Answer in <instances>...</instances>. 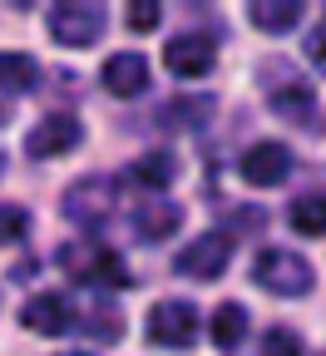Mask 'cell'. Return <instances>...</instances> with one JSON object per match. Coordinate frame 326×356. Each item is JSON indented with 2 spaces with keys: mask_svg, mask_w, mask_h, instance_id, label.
I'll return each mask as SVG.
<instances>
[{
  "mask_svg": "<svg viewBox=\"0 0 326 356\" xmlns=\"http://www.w3.org/2000/svg\"><path fill=\"white\" fill-rule=\"evenodd\" d=\"M252 282L272 297H307L316 287V273H311V262L292 248H262L252 257Z\"/></svg>",
  "mask_w": 326,
  "mask_h": 356,
  "instance_id": "obj_1",
  "label": "cell"
},
{
  "mask_svg": "<svg viewBox=\"0 0 326 356\" xmlns=\"http://www.w3.org/2000/svg\"><path fill=\"white\" fill-rule=\"evenodd\" d=\"M114 208H119V184L109 173L74 178V184L65 188V198H60V213L74 222V228H104V222L114 218Z\"/></svg>",
  "mask_w": 326,
  "mask_h": 356,
  "instance_id": "obj_2",
  "label": "cell"
},
{
  "mask_svg": "<svg viewBox=\"0 0 326 356\" xmlns=\"http://www.w3.org/2000/svg\"><path fill=\"white\" fill-rule=\"evenodd\" d=\"M55 257H60V273H65L70 282H79V287H89V282H114V287H124V282H129L119 252H109V248H99V243L74 238V243H65Z\"/></svg>",
  "mask_w": 326,
  "mask_h": 356,
  "instance_id": "obj_3",
  "label": "cell"
},
{
  "mask_svg": "<svg viewBox=\"0 0 326 356\" xmlns=\"http://www.w3.org/2000/svg\"><path fill=\"white\" fill-rule=\"evenodd\" d=\"M149 341L168 351H188L198 341V307L188 297H168L149 307Z\"/></svg>",
  "mask_w": 326,
  "mask_h": 356,
  "instance_id": "obj_4",
  "label": "cell"
},
{
  "mask_svg": "<svg viewBox=\"0 0 326 356\" xmlns=\"http://www.w3.org/2000/svg\"><path fill=\"white\" fill-rule=\"evenodd\" d=\"M227 257H232V238L213 228V233L193 238L188 248L173 257V273L188 277V282H218V277L227 273Z\"/></svg>",
  "mask_w": 326,
  "mask_h": 356,
  "instance_id": "obj_5",
  "label": "cell"
},
{
  "mask_svg": "<svg viewBox=\"0 0 326 356\" xmlns=\"http://www.w3.org/2000/svg\"><path fill=\"white\" fill-rule=\"evenodd\" d=\"M104 35V6H84V0H70V6L50 10V40L65 44V50H89Z\"/></svg>",
  "mask_w": 326,
  "mask_h": 356,
  "instance_id": "obj_6",
  "label": "cell"
},
{
  "mask_svg": "<svg viewBox=\"0 0 326 356\" xmlns=\"http://www.w3.org/2000/svg\"><path fill=\"white\" fill-rule=\"evenodd\" d=\"M84 139V124L70 114V109H55V114H44L35 129H30V139H25V154L30 159H65L74 154Z\"/></svg>",
  "mask_w": 326,
  "mask_h": 356,
  "instance_id": "obj_7",
  "label": "cell"
},
{
  "mask_svg": "<svg viewBox=\"0 0 326 356\" xmlns=\"http://www.w3.org/2000/svg\"><path fill=\"white\" fill-rule=\"evenodd\" d=\"M292 149L282 139H257L243 159H238V173L247 178L252 188H277V184H287L292 178Z\"/></svg>",
  "mask_w": 326,
  "mask_h": 356,
  "instance_id": "obj_8",
  "label": "cell"
},
{
  "mask_svg": "<svg viewBox=\"0 0 326 356\" xmlns=\"http://www.w3.org/2000/svg\"><path fill=\"white\" fill-rule=\"evenodd\" d=\"M168 70L178 79H203L213 65H218V40L203 35V30H188V35H173L168 40V50H163Z\"/></svg>",
  "mask_w": 326,
  "mask_h": 356,
  "instance_id": "obj_9",
  "label": "cell"
},
{
  "mask_svg": "<svg viewBox=\"0 0 326 356\" xmlns=\"http://www.w3.org/2000/svg\"><path fill=\"white\" fill-rule=\"evenodd\" d=\"M74 322V312L60 292H35L25 307H20V327L35 332V337H65Z\"/></svg>",
  "mask_w": 326,
  "mask_h": 356,
  "instance_id": "obj_10",
  "label": "cell"
},
{
  "mask_svg": "<svg viewBox=\"0 0 326 356\" xmlns=\"http://www.w3.org/2000/svg\"><path fill=\"white\" fill-rule=\"evenodd\" d=\"M99 79H104V89L114 99H133V95H144V89H149V60L133 55V50H119V55L104 60Z\"/></svg>",
  "mask_w": 326,
  "mask_h": 356,
  "instance_id": "obj_11",
  "label": "cell"
},
{
  "mask_svg": "<svg viewBox=\"0 0 326 356\" xmlns=\"http://www.w3.org/2000/svg\"><path fill=\"white\" fill-rule=\"evenodd\" d=\"M79 327H84V337H95L104 346L124 341V307H119V297L114 292H99L95 302H89V312L79 317Z\"/></svg>",
  "mask_w": 326,
  "mask_h": 356,
  "instance_id": "obj_12",
  "label": "cell"
},
{
  "mask_svg": "<svg viewBox=\"0 0 326 356\" xmlns=\"http://www.w3.org/2000/svg\"><path fill=\"white\" fill-rule=\"evenodd\" d=\"M124 178L133 188H144V193H163L173 178H178V159L168 154V149H154V154H144V159H133L129 168H124Z\"/></svg>",
  "mask_w": 326,
  "mask_h": 356,
  "instance_id": "obj_13",
  "label": "cell"
},
{
  "mask_svg": "<svg viewBox=\"0 0 326 356\" xmlns=\"http://www.w3.org/2000/svg\"><path fill=\"white\" fill-rule=\"evenodd\" d=\"M247 20L262 30V35H292L302 25V0H252L247 6Z\"/></svg>",
  "mask_w": 326,
  "mask_h": 356,
  "instance_id": "obj_14",
  "label": "cell"
},
{
  "mask_svg": "<svg viewBox=\"0 0 326 356\" xmlns=\"http://www.w3.org/2000/svg\"><path fill=\"white\" fill-rule=\"evenodd\" d=\"M243 341H247V307L243 302H222L213 312V346L222 356H238Z\"/></svg>",
  "mask_w": 326,
  "mask_h": 356,
  "instance_id": "obj_15",
  "label": "cell"
},
{
  "mask_svg": "<svg viewBox=\"0 0 326 356\" xmlns=\"http://www.w3.org/2000/svg\"><path fill=\"white\" fill-rule=\"evenodd\" d=\"M311 109H316V95H311V84H307V79H287V84H277V89H272V114H277V119L307 124Z\"/></svg>",
  "mask_w": 326,
  "mask_h": 356,
  "instance_id": "obj_16",
  "label": "cell"
},
{
  "mask_svg": "<svg viewBox=\"0 0 326 356\" xmlns=\"http://www.w3.org/2000/svg\"><path fill=\"white\" fill-rule=\"evenodd\" d=\"M40 84V60L25 50H0V95H30Z\"/></svg>",
  "mask_w": 326,
  "mask_h": 356,
  "instance_id": "obj_17",
  "label": "cell"
},
{
  "mask_svg": "<svg viewBox=\"0 0 326 356\" xmlns=\"http://www.w3.org/2000/svg\"><path fill=\"white\" fill-rule=\"evenodd\" d=\"M178 222H183V208L178 203H149V208L133 213V233L144 238V243H163V238L178 233Z\"/></svg>",
  "mask_w": 326,
  "mask_h": 356,
  "instance_id": "obj_18",
  "label": "cell"
},
{
  "mask_svg": "<svg viewBox=\"0 0 326 356\" xmlns=\"http://www.w3.org/2000/svg\"><path fill=\"white\" fill-rule=\"evenodd\" d=\"M287 222L302 238H326V193H302L287 203Z\"/></svg>",
  "mask_w": 326,
  "mask_h": 356,
  "instance_id": "obj_19",
  "label": "cell"
},
{
  "mask_svg": "<svg viewBox=\"0 0 326 356\" xmlns=\"http://www.w3.org/2000/svg\"><path fill=\"white\" fill-rule=\"evenodd\" d=\"M213 114V95H188V99H178L163 109V124H178V129H193Z\"/></svg>",
  "mask_w": 326,
  "mask_h": 356,
  "instance_id": "obj_20",
  "label": "cell"
},
{
  "mask_svg": "<svg viewBox=\"0 0 326 356\" xmlns=\"http://www.w3.org/2000/svg\"><path fill=\"white\" fill-rule=\"evenodd\" d=\"M302 351H307V341L292 327H267L257 341V356H302Z\"/></svg>",
  "mask_w": 326,
  "mask_h": 356,
  "instance_id": "obj_21",
  "label": "cell"
},
{
  "mask_svg": "<svg viewBox=\"0 0 326 356\" xmlns=\"http://www.w3.org/2000/svg\"><path fill=\"white\" fill-rule=\"evenodd\" d=\"M30 233V213L20 203H0V248H10Z\"/></svg>",
  "mask_w": 326,
  "mask_h": 356,
  "instance_id": "obj_22",
  "label": "cell"
},
{
  "mask_svg": "<svg viewBox=\"0 0 326 356\" xmlns=\"http://www.w3.org/2000/svg\"><path fill=\"white\" fill-rule=\"evenodd\" d=\"M158 20H163V6H158V0H133V6H129V30H133V35L158 30Z\"/></svg>",
  "mask_w": 326,
  "mask_h": 356,
  "instance_id": "obj_23",
  "label": "cell"
},
{
  "mask_svg": "<svg viewBox=\"0 0 326 356\" xmlns=\"http://www.w3.org/2000/svg\"><path fill=\"white\" fill-rule=\"evenodd\" d=\"M262 222H267V213L262 208H232V222H227V238H238V233H262Z\"/></svg>",
  "mask_w": 326,
  "mask_h": 356,
  "instance_id": "obj_24",
  "label": "cell"
},
{
  "mask_svg": "<svg viewBox=\"0 0 326 356\" xmlns=\"http://www.w3.org/2000/svg\"><path fill=\"white\" fill-rule=\"evenodd\" d=\"M307 60H311L316 74H326V20H316L311 35H307Z\"/></svg>",
  "mask_w": 326,
  "mask_h": 356,
  "instance_id": "obj_25",
  "label": "cell"
},
{
  "mask_svg": "<svg viewBox=\"0 0 326 356\" xmlns=\"http://www.w3.org/2000/svg\"><path fill=\"white\" fill-rule=\"evenodd\" d=\"M10 124V104H0V129H6Z\"/></svg>",
  "mask_w": 326,
  "mask_h": 356,
  "instance_id": "obj_26",
  "label": "cell"
},
{
  "mask_svg": "<svg viewBox=\"0 0 326 356\" xmlns=\"http://www.w3.org/2000/svg\"><path fill=\"white\" fill-rule=\"evenodd\" d=\"M0 173H6V154H0Z\"/></svg>",
  "mask_w": 326,
  "mask_h": 356,
  "instance_id": "obj_27",
  "label": "cell"
}]
</instances>
